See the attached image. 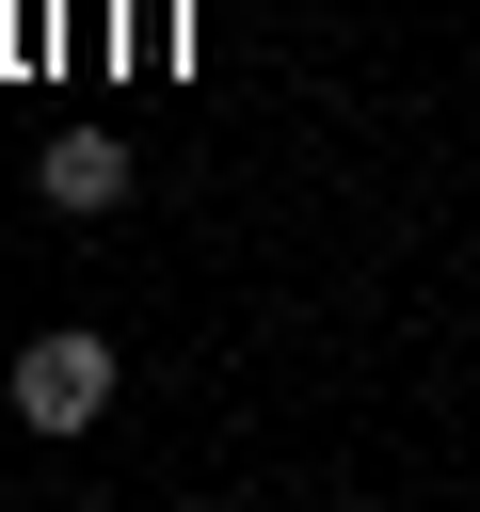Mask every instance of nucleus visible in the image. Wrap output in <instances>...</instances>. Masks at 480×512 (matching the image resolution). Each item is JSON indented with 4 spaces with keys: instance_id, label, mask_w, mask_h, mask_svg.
<instances>
[{
    "instance_id": "f03ea898",
    "label": "nucleus",
    "mask_w": 480,
    "mask_h": 512,
    "mask_svg": "<svg viewBox=\"0 0 480 512\" xmlns=\"http://www.w3.org/2000/svg\"><path fill=\"white\" fill-rule=\"evenodd\" d=\"M48 208H64V224H112V208H128V144H112V128H64V144H48Z\"/></svg>"
},
{
    "instance_id": "f257e3e1",
    "label": "nucleus",
    "mask_w": 480,
    "mask_h": 512,
    "mask_svg": "<svg viewBox=\"0 0 480 512\" xmlns=\"http://www.w3.org/2000/svg\"><path fill=\"white\" fill-rule=\"evenodd\" d=\"M112 384H128V368H112V336H96V320H48V336L0 368L16 432H96V416H112Z\"/></svg>"
}]
</instances>
